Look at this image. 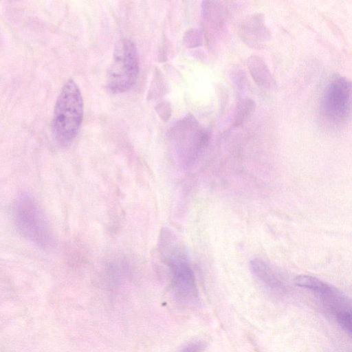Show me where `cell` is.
<instances>
[{"label": "cell", "mask_w": 352, "mask_h": 352, "mask_svg": "<svg viewBox=\"0 0 352 352\" xmlns=\"http://www.w3.org/2000/svg\"><path fill=\"white\" fill-rule=\"evenodd\" d=\"M159 249L164 262L170 270L172 287L175 297L185 304L196 302L198 290L187 252L168 228L161 230Z\"/></svg>", "instance_id": "obj_1"}, {"label": "cell", "mask_w": 352, "mask_h": 352, "mask_svg": "<svg viewBox=\"0 0 352 352\" xmlns=\"http://www.w3.org/2000/svg\"><path fill=\"white\" fill-rule=\"evenodd\" d=\"M12 219L18 232L43 249L55 245L49 221L36 201L28 194L16 197L12 206Z\"/></svg>", "instance_id": "obj_2"}, {"label": "cell", "mask_w": 352, "mask_h": 352, "mask_svg": "<svg viewBox=\"0 0 352 352\" xmlns=\"http://www.w3.org/2000/svg\"><path fill=\"white\" fill-rule=\"evenodd\" d=\"M83 117L81 92L73 80L63 87L55 104L52 131L56 142L61 146L69 144L76 138Z\"/></svg>", "instance_id": "obj_3"}, {"label": "cell", "mask_w": 352, "mask_h": 352, "mask_svg": "<svg viewBox=\"0 0 352 352\" xmlns=\"http://www.w3.org/2000/svg\"><path fill=\"white\" fill-rule=\"evenodd\" d=\"M169 132L170 137L184 149L189 162L196 158L210 140L209 131L201 127L191 114L176 122Z\"/></svg>", "instance_id": "obj_6"}, {"label": "cell", "mask_w": 352, "mask_h": 352, "mask_svg": "<svg viewBox=\"0 0 352 352\" xmlns=\"http://www.w3.org/2000/svg\"><path fill=\"white\" fill-rule=\"evenodd\" d=\"M206 346L205 342L195 340L185 344L178 352H204Z\"/></svg>", "instance_id": "obj_13"}, {"label": "cell", "mask_w": 352, "mask_h": 352, "mask_svg": "<svg viewBox=\"0 0 352 352\" xmlns=\"http://www.w3.org/2000/svg\"><path fill=\"white\" fill-rule=\"evenodd\" d=\"M247 66L254 82L264 89H271L275 82L265 61L257 56H251L247 60Z\"/></svg>", "instance_id": "obj_9"}, {"label": "cell", "mask_w": 352, "mask_h": 352, "mask_svg": "<svg viewBox=\"0 0 352 352\" xmlns=\"http://www.w3.org/2000/svg\"><path fill=\"white\" fill-rule=\"evenodd\" d=\"M255 109V102L249 98H243L239 100L234 113L233 125H242L252 114Z\"/></svg>", "instance_id": "obj_10"}, {"label": "cell", "mask_w": 352, "mask_h": 352, "mask_svg": "<svg viewBox=\"0 0 352 352\" xmlns=\"http://www.w3.org/2000/svg\"><path fill=\"white\" fill-rule=\"evenodd\" d=\"M333 316L342 329L352 336V304L340 309Z\"/></svg>", "instance_id": "obj_11"}, {"label": "cell", "mask_w": 352, "mask_h": 352, "mask_svg": "<svg viewBox=\"0 0 352 352\" xmlns=\"http://www.w3.org/2000/svg\"><path fill=\"white\" fill-rule=\"evenodd\" d=\"M139 74V58L135 45L129 39L116 46L107 74V89L113 94L127 91L135 84Z\"/></svg>", "instance_id": "obj_5"}, {"label": "cell", "mask_w": 352, "mask_h": 352, "mask_svg": "<svg viewBox=\"0 0 352 352\" xmlns=\"http://www.w3.org/2000/svg\"><path fill=\"white\" fill-rule=\"evenodd\" d=\"M183 42L185 46L188 48H195L201 46L202 44L201 34L197 29H189L184 35Z\"/></svg>", "instance_id": "obj_12"}, {"label": "cell", "mask_w": 352, "mask_h": 352, "mask_svg": "<svg viewBox=\"0 0 352 352\" xmlns=\"http://www.w3.org/2000/svg\"><path fill=\"white\" fill-rule=\"evenodd\" d=\"M241 39L250 47L261 49L270 39V32L265 25L264 15L255 13L245 18L240 24Z\"/></svg>", "instance_id": "obj_7"}, {"label": "cell", "mask_w": 352, "mask_h": 352, "mask_svg": "<svg viewBox=\"0 0 352 352\" xmlns=\"http://www.w3.org/2000/svg\"><path fill=\"white\" fill-rule=\"evenodd\" d=\"M250 268L254 274L267 287L276 292H283L286 289L285 283L280 276L263 261L252 259Z\"/></svg>", "instance_id": "obj_8"}, {"label": "cell", "mask_w": 352, "mask_h": 352, "mask_svg": "<svg viewBox=\"0 0 352 352\" xmlns=\"http://www.w3.org/2000/svg\"><path fill=\"white\" fill-rule=\"evenodd\" d=\"M156 111L160 118L164 122L169 120L172 114L171 105L167 101L160 102L156 107Z\"/></svg>", "instance_id": "obj_14"}, {"label": "cell", "mask_w": 352, "mask_h": 352, "mask_svg": "<svg viewBox=\"0 0 352 352\" xmlns=\"http://www.w3.org/2000/svg\"><path fill=\"white\" fill-rule=\"evenodd\" d=\"M352 115V83L344 77L332 78L320 100L318 117L321 126L335 131L343 127Z\"/></svg>", "instance_id": "obj_4"}]
</instances>
